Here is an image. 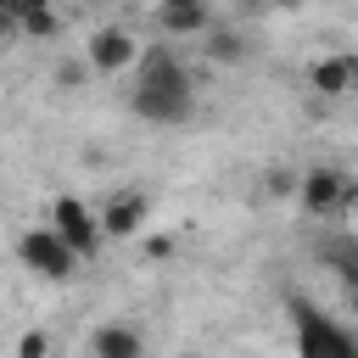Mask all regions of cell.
Returning a JSON list of instances; mask_svg holds the SVG:
<instances>
[{"instance_id": "obj_1", "label": "cell", "mask_w": 358, "mask_h": 358, "mask_svg": "<svg viewBox=\"0 0 358 358\" xmlns=\"http://www.w3.org/2000/svg\"><path fill=\"white\" fill-rule=\"evenodd\" d=\"M134 90H129V112L140 123H162V129H179L196 117V78L190 67L168 50V45H140L134 56Z\"/></svg>"}, {"instance_id": "obj_2", "label": "cell", "mask_w": 358, "mask_h": 358, "mask_svg": "<svg viewBox=\"0 0 358 358\" xmlns=\"http://www.w3.org/2000/svg\"><path fill=\"white\" fill-rule=\"evenodd\" d=\"M17 257H22V268L28 274H39V280H50V285H62V280H73L78 274V252L50 229V224H34V229H22L17 235Z\"/></svg>"}, {"instance_id": "obj_3", "label": "cell", "mask_w": 358, "mask_h": 358, "mask_svg": "<svg viewBox=\"0 0 358 358\" xmlns=\"http://www.w3.org/2000/svg\"><path fill=\"white\" fill-rule=\"evenodd\" d=\"M291 324H296V347L313 352V358H352L358 352V336L336 319H324L319 308H308L302 296H291Z\"/></svg>"}, {"instance_id": "obj_4", "label": "cell", "mask_w": 358, "mask_h": 358, "mask_svg": "<svg viewBox=\"0 0 358 358\" xmlns=\"http://www.w3.org/2000/svg\"><path fill=\"white\" fill-rule=\"evenodd\" d=\"M45 224H50V229L78 252V257H95V252H101V241H106V235H101V213H95V207H84L78 196H56Z\"/></svg>"}, {"instance_id": "obj_5", "label": "cell", "mask_w": 358, "mask_h": 358, "mask_svg": "<svg viewBox=\"0 0 358 358\" xmlns=\"http://www.w3.org/2000/svg\"><path fill=\"white\" fill-rule=\"evenodd\" d=\"M134 56H140L134 34H129V28H117V22H106V28H95V34H90L84 67H90V73H106V78H117V73H129V67H134Z\"/></svg>"}, {"instance_id": "obj_6", "label": "cell", "mask_w": 358, "mask_h": 358, "mask_svg": "<svg viewBox=\"0 0 358 358\" xmlns=\"http://www.w3.org/2000/svg\"><path fill=\"white\" fill-rule=\"evenodd\" d=\"M341 190H347V173H341V168H330V162H313L308 173H296V201H302L313 218L341 213Z\"/></svg>"}, {"instance_id": "obj_7", "label": "cell", "mask_w": 358, "mask_h": 358, "mask_svg": "<svg viewBox=\"0 0 358 358\" xmlns=\"http://www.w3.org/2000/svg\"><path fill=\"white\" fill-rule=\"evenodd\" d=\"M308 90L319 101H347L358 90V56L352 50H330V56L308 62Z\"/></svg>"}, {"instance_id": "obj_8", "label": "cell", "mask_w": 358, "mask_h": 358, "mask_svg": "<svg viewBox=\"0 0 358 358\" xmlns=\"http://www.w3.org/2000/svg\"><path fill=\"white\" fill-rule=\"evenodd\" d=\"M145 213H151V207H145L140 190H117V196L101 207V235H106V241H134V235L145 229Z\"/></svg>"}, {"instance_id": "obj_9", "label": "cell", "mask_w": 358, "mask_h": 358, "mask_svg": "<svg viewBox=\"0 0 358 358\" xmlns=\"http://www.w3.org/2000/svg\"><path fill=\"white\" fill-rule=\"evenodd\" d=\"M157 28L168 39H190L213 28V0H157Z\"/></svg>"}, {"instance_id": "obj_10", "label": "cell", "mask_w": 358, "mask_h": 358, "mask_svg": "<svg viewBox=\"0 0 358 358\" xmlns=\"http://www.w3.org/2000/svg\"><path fill=\"white\" fill-rule=\"evenodd\" d=\"M145 352V336L134 324H101L90 336V358H140Z\"/></svg>"}, {"instance_id": "obj_11", "label": "cell", "mask_w": 358, "mask_h": 358, "mask_svg": "<svg viewBox=\"0 0 358 358\" xmlns=\"http://www.w3.org/2000/svg\"><path fill=\"white\" fill-rule=\"evenodd\" d=\"M17 34L50 39V34H56V0H22V6H17Z\"/></svg>"}, {"instance_id": "obj_12", "label": "cell", "mask_w": 358, "mask_h": 358, "mask_svg": "<svg viewBox=\"0 0 358 358\" xmlns=\"http://www.w3.org/2000/svg\"><path fill=\"white\" fill-rule=\"evenodd\" d=\"M213 34V45H207V56L224 67V62H241L246 56V39H241V28H207Z\"/></svg>"}, {"instance_id": "obj_13", "label": "cell", "mask_w": 358, "mask_h": 358, "mask_svg": "<svg viewBox=\"0 0 358 358\" xmlns=\"http://www.w3.org/2000/svg\"><path fill=\"white\" fill-rule=\"evenodd\" d=\"M324 263L341 274V285H358V252H352V246H330V252H324Z\"/></svg>"}, {"instance_id": "obj_14", "label": "cell", "mask_w": 358, "mask_h": 358, "mask_svg": "<svg viewBox=\"0 0 358 358\" xmlns=\"http://www.w3.org/2000/svg\"><path fill=\"white\" fill-rule=\"evenodd\" d=\"M263 185H268V196H291V190H296V173H291V168H268Z\"/></svg>"}, {"instance_id": "obj_15", "label": "cell", "mask_w": 358, "mask_h": 358, "mask_svg": "<svg viewBox=\"0 0 358 358\" xmlns=\"http://www.w3.org/2000/svg\"><path fill=\"white\" fill-rule=\"evenodd\" d=\"M39 352H50V336H45V330H28V336L17 341V358H39Z\"/></svg>"}, {"instance_id": "obj_16", "label": "cell", "mask_w": 358, "mask_h": 358, "mask_svg": "<svg viewBox=\"0 0 358 358\" xmlns=\"http://www.w3.org/2000/svg\"><path fill=\"white\" fill-rule=\"evenodd\" d=\"M56 84H62V90H78V84H84V67H78V62H67V67L56 73Z\"/></svg>"}, {"instance_id": "obj_17", "label": "cell", "mask_w": 358, "mask_h": 358, "mask_svg": "<svg viewBox=\"0 0 358 358\" xmlns=\"http://www.w3.org/2000/svg\"><path fill=\"white\" fill-rule=\"evenodd\" d=\"M6 39H17V11H11V6H0V45H6Z\"/></svg>"}, {"instance_id": "obj_18", "label": "cell", "mask_w": 358, "mask_h": 358, "mask_svg": "<svg viewBox=\"0 0 358 358\" xmlns=\"http://www.w3.org/2000/svg\"><path fill=\"white\" fill-rule=\"evenodd\" d=\"M341 207L352 213V224H358V179H347V190H341Z\"/></svg>"}, {"instance_id": "obj_19", "label": "cell", "mask_w": 358, "mask_h": 358, "mask_svg": "<svg viewBox=\"0 0 358 358\" xmlns=\"http://www.w3.org/2000/svg\"><path fill=\"white\" fill-rule=\"evenodd\" d=\"M347 313H358V285H347Z\"/></svg>"}, {"instance_id": "obj_20", "label": "cell", "mask_w": 358, "mask_h": 358, "mask_svg": "<svg viewBox=\"0 0 358 358\" xmlns=\"http://www.w3.org/2000/svg\"><path fill=\"white\" fill-rule=\"evenodd\" d=\"M0 6H11V11H17V6H22V0H0Z\"/></svg>"}]
</instances>
